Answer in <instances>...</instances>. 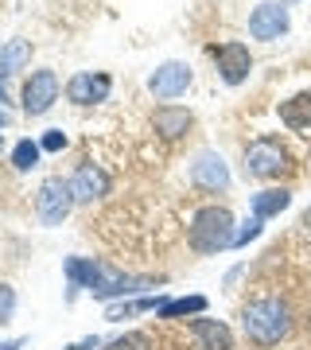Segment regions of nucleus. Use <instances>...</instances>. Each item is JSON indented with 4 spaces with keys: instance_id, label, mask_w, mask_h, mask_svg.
Masks as SVG:
<instances>
[{
    "instance_id": "2eb2a0df",
    "label": "nucleus",
    "mask_w": 311,
    "mask_h": 350,
    "mask_svg": "<svg viewBox=\"0 0 311 350\" xmlns=\"http://www.w3.org/2000/svg\"><path fill=\"white\" fill-rule=\"evenodd\" d=\"M276 117H280V125L292 129V133L311 129V90H299V94H292L288 101H280V105H276Z\"/></svg>"
},
{
    "instance_id": "4be33fe9",
    "label": "nucleus",
    "mask_w": 311,
    "mask_h": 350,
    "mask_svg": "<svg viewBox=\"0 0 311 350\" xmlns=\"http://www.w3.org/2000/svg\"><path fill=\"white\" fill-rule=\"evenodd\" d=\"M16 315V288L0 280V323H8Z\"/></svg>"
},
{
    "instance_id": "1a4fd4ad",
    "label": "nucleus",
    "mask_w": 311,
    "mask_h": 350,
    "mask_svg": "<svg viewBox=\"0 0 311 350\" xmlns=\"http://www.w3.org/2000/svg\"><path fill=\"white\" fill-rule=\"evenodd\" d=\"M214 63H218V75H222L226 86H241L253 70V55H249L245 43H214L211 47Z\"/></svg>"
},
{
    "instance_id": "aec40b11",
    "label": "nucleus",
    "mask_w": 311,
    "mask_h": 350,
    "mask_svg": "<svg viewBox=\"0 0 311 350\" xmlns=\"http://www.w3.org/2000/svg\"><path fill=\"white\" fill-rule=\"evenodd\" d=\"M101 350H156V347H152V335H144V331H124L121 338L105 342Z\"/></svg>"
},
{
    "instance_id": "20e7f679",
    "label": "nucleus",
    "mask_w": 311,
    "mask_h": 350,
    "mask_svg": "<svg viewBox=\"0 0 311 350\" xmlns=\"http://www.w3.org/2000/svg\"><path fill=\"white\" fill-rule=\"evenodd\" d=\"M75 191H70V179H62V175H47L36 191V218L43 226H62L75 211Z\"/></svg>"
},
{
    "instance_id": "b1692460",
    "label": "nucleus",
    "mask_w": 311,
    "mask_h": 350,
    "mask_svg": "<svg viewBox=\"0 0 311 350\" xmlns=\"http://www.w3.org/2000/svg\"><path fill=\"white\" fill-rule=\"evenodd\" d=\"M39 148H43V152H62V148H66V133H62V129H47L43 140H39Z\"/></svg>"
},
{
    "instance_id": "f03ea898",
    "label": "nucleus",
    "mask_w": 311,
    "mask_h": 350,
    "mask_svg": "<svg viewBox=\"0 0 311 350\" xmlns=\"http://www.w3.org/2000/svg\"><path fill=\"white\" fill-rule=\"evenodd\" d=\"M241 331L257 347H276L292 331V308H288V300L284 296H273V292L249 300L241 308Z\"/></svg>"
},
{
    "instance_id": "bb28decb",
    "label": "nucleus",
    "mask_w": 311,
    "mask_h": 350,
    "mask_svg": "<svg viewBox=\"0 0 311 350\" xmlns=\"http://www.w3.org/2000/svg\"><path fill=\"white\" fill-rule=\"evenodd\" d=\"M24 347V338H8V342H0V350H20Z\"/></svg>"
},
{
    "instance_id": "393cba45",
    "label": "nucleus",
    "mask_w": 311,
    "mask_h": 350,
    "mask_svg": "<svg viewBox=\"0 0 311 350\" xmlns=\"http://www.w3.org/2000/svg\"><path fill=\"white\" fill-rule=\"evenodd\" d=\"M66 350H101V338L98 335H86V338H78V342H70Z\"/></svg>"
},
{
    "instance_id": "c85d7f7f",
    "label": "nucleus",
    "mask_w": 311,
    "mask_h": 350,
    "mask_svg": "<svg viewBox=\"0 0 311 350\" xmlns=\"http://www.w3.org/2000/svg\"><path fill=\"white\" fill-rule=\"evenodd\" d=\"M303 226H308V230H311V206H308V211H303Z\"/></svg>"
},
{
    "instance_id": "9b49d317",
    "label": "nucleus",
    "mask_w": 311,
    "mask_h": 350,
    "mask_svg": "<svg viewBox=\"0 0 311 350\" xmlns=\"http://www.w3.org/2000/svg\"><path fill=\"white\" fill-rule=\"evenodd\" d=\"M70 191H75V202L90 206L94 199L109 195V175H105V167H101V163L82 160V163L75 167V175H70Z\"/></svg>"
},
{
    "instance_id": "cd10ccee",
    "label": "nucleus",
    "mask_w": 311,
    "mask_h": 350,
    "mask_svg": "<svg viewBox=\"0 0 311 350\" xmlns=\"http://www.w3.org/2000/svg\"><path fill=\"white\" fill-rule=\"evenodd\" d=\"M8 125V113H4V105H0V129Z\"/></svg>"
},
{
    "instance_id": "9d476101",
    "label": "nucleus",
    "mask_w": 311,
    "mask_h": 350,
    "mask_svg": "<svg viewBox=\"0 0 311 350\" xmlns=\"http://www.w3.org/2000/svg\"><path fill=\"white\" fill-rule=\"evenodd\" d=\"M191 82H195V75H191V66L187 63H163V66L152 70L148 94L152 98H160V101H172V98H179V94H187Z\"/></svg>"
},
{
    "instance_id": "39448f33",
    "label": "nucleus",
    "mask_w": 311,
    "mask_h": 350,
    "mask_svg": "<svg viewBox=\"0 0 311 350\" xmlns=\"http://www.w3.org/2000/svg\"><path fill=\"white\" fill-rule=\"evenodd\" d=\"M288 172V148L276 137H257L245 148V175L249 179H280Z\"/></svg>"
},
{
    "instance_id": "a211bd4d",
    "label": "nucleus",
    "mask_w": 311,
    "mask_h": 350,
    "mask_svg": "<svg viewBox=\"0 0 311 350\" xmlns=\"http://www.w3.org/2000/svg\"><path fill=\"white\" fill-rule=\"evenodd\" d=\"M206 312V296H179V300H167L160 308V319H191V315Z\"/></svg>"
},
{
    "instance_id": "423d86ee",
    "label": "nucleus",
    "mask_w": 311,
    "mask_h": 350,
    "mask_svg": "<svg viewBox=\"0 0 311 350\" xmlns=\"http://www.w3.org/2000/svg\"><path fill=\"white\" fill-rule=\"evenodd\" d=\"M187 179H191V187L202 191V195H222V191H230V167H226V160L214 148H202V152L191 156Z\"/></svg>"
},
{
    "instance_id": "f257e3e1",
    "label": "nucleus",
    "mask_w": 311,
    "mask_h": 350,
    "mask_svg": "<svg viewBox=\"0 0 311 350\" xmlns=\"http://www.w3.org/2000/svg\"><path fill=\"white\" fill-rule=\"evenodd\" d=\"M62 273L70 280V292H66V300H75L78 288H86L94 300H124L129 292H144V288H156L163 284V276H133L124 273V269H113L105 261H94V257H66L62 261Z\"/></svg>"
},
{
    "instance_id": "7ed1b4c3",
    "label": "nucleus",
    "mask_w": 311,
    "mask_h": 350,
    "mask_svg": "<svg viewBox=\"0 0 311 350\" xmlns=\"http://www.w3.org/2000/svg\"><path fill=\"white\" fill-rule=\"evenodd\" d=\"M237 238V222L226 206H199L191 214V226H187V245L199 253V257H211V253H226L234 250Z\"/></svg>"
},
{
    "instance_id": "5701e85b",
    "label": "nucleus",
    "mask_w": 311,
    "mask_h": 350,
    "mask_svg": "<svg viewBox=\"0 0 311 350\" xmlns=\"http://www.w3.org/2000/svg\"><path fill=\"white\" fill-rule=\"evenodd\" d=\"M133 315H137V300L133 304H109V308H105V319H109V323H124V319H133Z\"/></svg>"
},
{
    "instance_id": "412c9836",
    "label": "nucleus",
    "mask_w": 311,
    "mask_h": 350,
    "mask_svg": "<svg viewBox=\"0 0 311 350\" xmlns=\"http://www.w3.org/2000/svg\"><path fill=\"white\" fill-rule=\"evenodd\" d=\"M265 230V218H249L245 226H237V238H234V250H245L249 241H257Z\"/></svg>"
},
{
    "instance_id": "0eeeda50",
    "label": "nucleus",
    "mask_w": 311,
    "mask_h": 350,
    "mask_svg": "<svg viewBox=\"0 0 311 350\" xmlns=\"http://www.w3.org/2000/svg\"><path fill=\"white\" fill-rule=\"evenodd\" d=\"M59 101V75L55 70H31V78L20 90V105L27 117H43Z\"/></svg>"
},
{
    "instance_id": "6e6552de",
    "label": "nucleus",
    "mask_w": 311,
    "mask_h": 350,
    "mask_svg": "<svg viewBox=\"0 0 311 350\" xmlns=\"http://www.w3.org/2000/svg\"><path fill=\"white\" fill-rule=\"evenodd\" d=\"M288 27H292V16L280 0H261L253 16H249V36L253 39H265V43H273V39L288 36Z\"/></svg>"
},
{
    "instance_id": "a878e982",
    "label": "nucleus",
    "mask_w": 311,
    "mask_h": 350,
    "mask_svg": "<svg viewBox=\"0 0 311 350\" xmlns=\"http://www.w3.org/2000/svg\"><path fill=\"white\" fill-rule=\"evenodd\" d=\"M4 101H12V94H8V78H0V105Z\"/></svg>"
},
{
    "instance_id": "f3484780",
    "label": "nucleus",
    "mask_w": 311,
    "mask_h": 350,
    "mask_svg": "<svg viewBox=\"0 0 311 350\" xmlns=\"http://www.w3.org/2000/svg\"><path fill=\"white\" fill-rule=\"evenodd\" d=\"M31 63V43L27 39H8L0 47V78H12L20 66Z\"/></svg>"
},
{
    "instance_id": "ddd939ff",
    "label": "nucleus",
    "mask_w": 311,
    "mask_h": 350,
    "mask_svg": "<svg viewBox=\"0 0 311 350\" xmlns=\"http://www.w3.org/2000/svg\"><path fill=\"white\" fill-rule=\"evenodd\" d=\"M109 75H94V70H78L70 82H66V98L75 105H94V101L109 98Z\"/></svg>"
},
{
    "instance_id": "f8f14e48",
    "label": "nucleus",
    "mask_w": 311,
    "mask_h": 350,
    "mask_svg": "<svg viewBox=\"0 0 311 350\" xmlns=\"http://www.w3.org/2000/svg\"><path fill=\"white\" fill-rule=\"evenodd\" d=\"M191 338L199 350H234V331L222 323V319H206V315H195L187 323Z\"/></svg>"
},
{
    "instance_id": "7c9ffc66",
    "label": "nucleus",
    "mask_w": 311,
    "mask_h": 350,
    "mask_svg": "<svg viewBox=\"0 0 311 350\" xmlns=\"http://www.w3.org/2000/svg\"><path fill=\"white\" fill-rule=\"evenodd\" d=\"M280 4H296V0H280Z\"/></svg>"
},
{
    "instance_id": "6ab92c4d",
    "label": "nucleus",
    "mask_w": 311,
    "mask_h": 350,
    "mask_svg": "<svg viewBox=\"0 0 311 350\" xmlns=\"http://www.w3.org/2000/svg\"><path fill=\"white\" fill-rule=\"evenodd\" d=\"M39 156H43V148H39V140H16V148H12V167L16 172H31L39 163Z\"/></svg>"
},
{
    "instance_id": "4468645a",
    "label": "nucleus",
    "mask_w": 311,
    "mask_h": 350,
    "mask_svg": "<svg viewBox=\"0 0 311 350\" xmlns=\"http://www.w3.org/2000/svg\"><path fill=\"white\" fill-rule=\"evenodd\" d=\"M191 125H195V117H191V109H183V105H160V109L152 113V129H156L163 140L187 137Z\"/></svg>"
},
{
    "instance_id": "c756f323",
    "label": "nucleus",
    "mask_w": 311,
    "mask_h": 350,
    "mask_svg": "<svg viewBox=\"0 0 311 350\" xmlns=\"http://www.w3.org/2000/svg\"><path fill=\"white\" fill-rule=\"evenodd\" d=\"M0 148H4V133H0Z\"/></svg>"
},
{
    "instance_id": "dca6fc26",
    "label": "nucleus",
    "mask_w": 311,
    "mask_h": 350,
    "mask_svg": "<svg viewBox=\"0 0 311 350\" xmlns=\"http://www.w3.org/2000/svg\"><path fill=\"white\" fill-rule=\"evenodd\" d=\"M288 206H292V191L288 187H265V191H257V195H249L253 218H273V214L288 211Z\"/></svg>"
}]
</instances>
